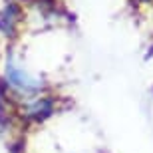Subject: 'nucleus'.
<instances>
[{
  "mask_svg": "<svg viewBox=\"0 0 153 153\" xmlns=\"http://www.w3.org/2000/svg\"><path fill=\"white\" fill-rule=\"evenodd\" d=\"M0 84L4 85V90L8 91V96L14 102L52 90V85L42 76L34 74L12 48H8V52L4 54V60H2Z\"/></svg>",
  "mask_w": 153,
  "mask_h": 153,
  "instance_id": "obj_1",
  "label": "nucleus"
},
{
  "mask_svg": "<svg viewBox=\"0 0 153 153\" xmlns=\"http://www.w3.org/2000/svg\"><path fill=\"white\" fill-rule=\"evenodd\" d=\"M60 100L62 97L54 90H48L42 94H36V96L24 97L20 102H14V111H16V117L22 125L44 123L46 119H50L58 111Z\"/></svg>",
  "mask_w": 153,
  "mask_h": 153,
  "instance_id": "obj_2",
  "label": "nucleus"
},
{
  "mask_svg": "<svg viewBox=\"0 0 153 153\" xmlns=\"http://www.w3.org/2000/svg\"><path fill=\"white\" fill-rule=\"evenodd\" d=\"M24 8L20 0H6L0 8V34L8 40H14L24 24Z\"/></svg>",
  "mask_w": 153,
  "mask_h": 153,
  "instance_id": "obj_3",
  "label": "nucleus"
}]
</instances>
